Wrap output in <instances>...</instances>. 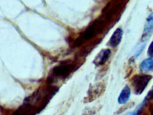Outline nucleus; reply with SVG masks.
Wrapping results in <instances>:
<instances>
[{"instance_id":"obj_12","label":"nucleus","mask_w":153,"mask_h":115,"mask_svg":"<svg viewBox=\"0 0 153 115\" xmlns=\"http://www.w3.org/2000/svg\"><path fill=\"white\" fill-rule=\"evenodd\" d=\"M146 44L144 43H141V44H139L138 46L136 48V50H135V53H134V57H137L141 53L142 51H143V49H144V48H145Z\"/></svg>"},{"instance_id":"obj_13","label":"nucleus","mask_w":153,"mask_h":115,"mask_svg":"<svg viewBox=\"0 0 153 115\" xmlns=\"http://www.w3.org/2000/svg\"><path fill=\"white\" fill-rule=\"evenodd\" d=\"M83 42H84V40L81 37L77 38L75 41V46L76 47L79 46L83 44Z\"/></svg>"},{"instance_id":"obj_8","label":"nucleus","mask_w":153,"mask_h":115,"mask_svg":"<svg viewBox=\"0 0 153 115\" xmlns=\"http://www.w3.org/2000/svg\"><path fill=\"white\" fill-rule=\"evenodd\" d=\"M123 35V31L121 28H118L114 31V32L110 38L109 44L113 48H116L120 45Z\"/></svg>"},{"instance_id":"obj_2","label":"nucleus","mask_w":153,"mask_h":115,"mask_svg":"<svg viewBox=\"0 0 153 115\" xmlns=\"http://www.w3.org/2000/svg\"><path fill=\"white\" fill-rule=\"evenodd\" d=\"M152 76L149 75H137L131 80V85L135 94L140 95L145 90Z\"/></svg>"},{"instance_id":"obj_14","label":"nucleus","mask_w":153,"mask_h":115,"mask_svg":"<svg viewBox=\"0 0 153 115\" xmlns=\"http://www.w3.org/2000/svg\"><path fill=\"white\" fill-rule=\"evenodd\" d=\"M147 53L148 55L150 56V58L152 57V56H153V42H151L149 47Z\"/></svg>"},{"instance_id":"obj_7","label":"nucleus","mask_w":153,"mask_h":115,"mask_svg":"<svg viewBox=\"0 0 153 115\" xmlns=\"http://www.w3.org/2000/svg\"><path fill=\"white\" fill-rule=\"evenodd\" d=\"M153 13H151L146 19L145 28L142 36V42L146 41L151 36L153 31Z\"/></svg>"},{"instance_id":"obj_6","label":"nucleus","mask_w":153,"mask_h":115,"mask_svg":"<svg viewBox=\"0 0 153 115\" xmlns=\"http://www.w3.org/2000/svg\"><path fill=\"white\" fill-rule=\"evenodd\" d=\"M111 53V49H102L96 57L93 63L96 66H100L105 64L110 58Z\"/></svg>"},{"instance_id":"obj_9","label":"nucleus","mask_w":153,"mask_h":115,"mask_svg":"<svg viewBox=\"0 0 153 115\" xmlns=\"http://www.w3.org/2000/svg\"><path fill=\"white\" fill-rule=\"evenodd\" d=\"M131 95V90L128 86H125L122 90L118 99L119 104H125L129 99Z\"/></svg>"},{"instance_id":"obj_5","label":"nucleus","mask_w":153,"mask_h":115,"mask_svg":"<svg viewBox=\"0 0 153 115\" xmlns=\"http://www.w3.org/2000/svg\"><path fill=\"white\" fill-rule=\"evenodd\" d=\"M37 110L30 103L25 102L22 104L12 115H35Z\"/></svg>"},{"instance_id":"obj_15","label":"nucleus","mask_w":153,"mask_h":115,"mask_svg":"<svg viewBox=\"0 0 153 115\" xmlns=\"http://www.w3.org/2000/svg\"><path fill=\"white\" fill-rule=\"evenodd\" d=\"M141 112V111L137 108L134 111H132V112H128V113L125 114V115H139Z\"/></svg>"},{"instance_id":"obj_10","label":"nucleus","mask_w":153,"mask_h":115,"mask_svg":"<svg viewBox=\"0 0 153 115\" xmlns=\"http://www.w3.org/2000/svg\"><path fill=\"white\" fill-rule=\"evenodd\" d=\"M153 62L152 58H149L143 60L140 64V70L144 72H151L153 70Z\"/></svg>"},{"instance_id":"obj_16","label":"nucleus","mask_w":153,"mask_h":115,"mask_svg":"<svg viewBox=\"0 0 153 115\" xmlns=\"http://www.w3.org/2000/svg\"><path fill=\"white\" fill-rule=\"evenodd\" d=\"M141 115H150L148 114V113H146V112H144Z\"/></svg>"},{"instance_id":"obj_3","label":"nucleus","mask_w":153,"mask_h":115,"mask_svg":"<svg viewBox=\"0 0 153 115\" xmlns=\"http://www.w3.org/2000/svg\"><path fill=\"white\" fill-rule=\"evenodd\" d=\"M104 21L102 19H98L93 22L92 24L90 25L85 31L82 34L81 37L83 40H88L95 37L99 32H101L104 28Z\"/></svg>"},{"instance_id":"obj_11","label":"nucleus","mask_w":153,"mask_h":115,"mask_svg":"<svg viewBox=\"0 0 153 115\" xmlns=\"http://www.w3.org/2000/svg\"><path fill=\"white\" fill-rule=\"evenodd\" d=\"M82 115H99L98 111L94 109H85L82 113Z\"/></svg>"},{"instance_id":"obj_1","label":"nucleus","mask_w":153,"mask_h":115,"mask_svg":"<svg viewBox=\"0 0 153 115\" xmlns=\"http://www.w3.org/2000/svg\"><path fill=\"white\" fill-rule=\"evenodd\" d=\"M76 65L71 61H63L55 66L52 70V75L48 79L49 84L53 83L57 79H66L74 71Z\"/></svg>"},{"instance_id":"obj_4","label":"nucleus","mask_w":153,"mask_h":115,"mask_svg":"<svg viewBox=\"0 0 153 115\" xmlns=\"http://www.w3.org/2000/svg\"><path fill=\"white\" fill-rule=\"evenodd\" d=\"M105 90V86L103 84H99L89 88L87 95L85 98L84 102L88 103L95 100L102 94Z\"/></svg>"}]
</instances>
